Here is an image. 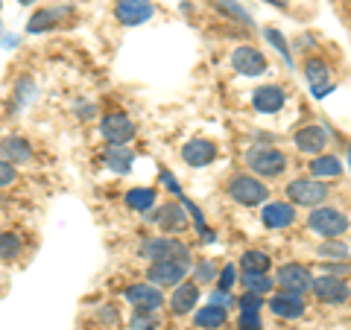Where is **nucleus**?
<instances>
[{
	"mask_svg": "<svg viewBox=\"0 0 351 330\" xmlns=\"http://www.w3.org/2000/svg\"><path fill=\"white\" fill-rule=\"evenodd\" d=\"M246 167L261 179H278L287 170V155L276 147H255L246 152Z\"/></svg>",
	"mask_w": 351,
	"mask_h": 330,
	"instance_id": "f257e3e1",
	"label": "nucleus"
},
{
	"mask_svg": "<svg viewBox=\"0 0 351 330\" xmlns=\"http://www.w3.org/2000/svg\"><path fill=\"white\" fill-rule=\"evenodd\" d=\"M307 225H311V231H316L322 240H328V237L346 234L348 225H351V219H348V214L339 211V207L316 205L313 211H311V216H307Z\"/></svg>",
	"mask_w": 351,
	"mask_h": 330,
	"instance_id": "f03ea898",
	"label": "nucleus"
},
{
	"mask_svg": "<svg viewBox=\"0 0 351 330\" xmlns=\"http://www.w3.org/2000/svg\"><path fill=\"white\" fill-rule=\"evenodd\" d=\"M228 196L243 207H255L261 202H267L269 187L261 179H255V175H234V179L228 181Z\"/></svg>",
	"mask_w": 351,
	"mask_h": 330,
	"instance_id": "7ed1b4c3",
	"label": "nucleus"
},
{
	"mask_svg": "<svg viewBox=\"0 0 351 330\" xmlns=\"http://www.w3.org/2000/svg\"><path fill=\"white\" fill-rule=\"evenodd\" d=\"M328 184H322L319 179H293L287 184V199L293 205H302V207H316V205H322L328 199Z\"/></svg>",
	"mask_w": 351,
	"mask_h": 330,
	"instance_id": "20e7f679",
	"label": "nucleus"
},
{
	"mask_svg": "<svg viewBox=\"0 0 351 330\" xmlns=\"http://www.w3.org/2000/svg\"><path fill=\"white\" fill-rule=\"evenodd\" d=\"M100 135L108 147H129V140L135 138V123L123 112H112L100 120Z\"/></svg>",
	"mask_w": 351,
	"mask_h": 330,
	"instance_id": "39448f33",
	"label": "nucleus"
},
{
	"mask_svg": "<svg viewBox=\"0 0 351 330\" xmlns=\"http://www.w3.org/2000/svg\"><path fill=\"white\" fill-rule=\"evenodd\" d=\"M123 299L129 301V307L135 313H158L164 304L161 287H156V283H132L123 292Z\"/></svg>",
	"mask_w": 351,
	"mask_h": 330,
	"instance_id": "423d86ee",
	"label": "nucleus"
},
{
	"mask_svg": "<svg viewBox=\"0 0 351 330\" xmlns=\"http://www.w3.org/2000/svg\"><path fill=\"white\" fill-rule=\"evenodd\" d=\"M188 269H191V263H182L173 257L156 260V263H149V269H147V281L156 283V287H176V283L184 281Z\"/></svg>",
	"mask_w": 351,
	"mask_h": 330,
	"instance_id": "0eeeda50",
	"label": "nucleus"
},
{
	"mask_svg": "<svg viewBox=\"0 0 351 330\" xmlns=\"http://www.w3.org/2000/svg\"><path fill=\"white\" fill-rule=\"evenodd\" d=\"M311 292L319 299L322 304H346L351 299V287L346 278H334V275H322V278H313Z\"/></svg>",
	"mask_w": 351,
	"mask_h": 330,
	"instance_id": "6e6552de",
	"label": "nucleus"
},
{
	"mask_svg": "<svg viewBox=\"0 0 351 330\" xmlns=\"http://www.w3.org/2000/svg\"><path fill=\"white\" fill-rule=\"evenodd\" d=\"M156 15V3L152 0H117L114 3V18L123 27H141Z\"/></svg>",
	"mask_w": 351,
	"mask_h": 330,
	"instance_id": "1a4fd4ad",
	"label": "nucleus"
},
{
	"mask_svg": "<svg viewBox=\"0 0 351 330\" xmlns=\"http://www.w3.org/2000/svg\"><path fill=\"white\" fill-rule=\"evenodd\" d=\"M71 12H73V6H68V3H62V6H41V9H36V12L29 15L27 32H29V36H41V32H50L53 27H59Z\"/></svg>",
	"mask_w": 351,
	"mask_h": 330,
	"instance_id": "9d476101",
	"label": "nucleus"
},
{
	"mask_svg": "<svg viewBox=\"0 0 351 330\" xmlns=\"http://www.w3.org/2000/svg\"><path fill=\"white\" fill-rule=\"evenodd\" d=\"M276 283L284 292L304 295L307 290H311V283H313V275L307 272L304 266H299V263H284V266L276 272Z\"/></svg>",
	"mask_w": 351,
	"mask_h": 330,
	"instance_id": "9b49d317",
	"label": "nucleus"
},
{
	"mask_svg": "<svg viewBox=\"0 0 351 330\" xmlns=\"http://www.w3.org/2000/svg\"><path fill=\"white\" fill-rule=\"evenodd\" d=\"M32 144L27 138L21 135H6L3 140H0V158H6L12 167H27V164L32 161Z\"/></svg>",
	"mask_w": 351,
	"mask_h": 330,
	"instance_id": "f8f14e48",
	"label": "nucleus"
},
{
	"mask_svg": "<svg viewBox=\"0 0 351 330\" xmlns=\"http://www.w3.org/2000/svg\"><path fill=\"white\" fill-rule=\"evenodd\" d=\"M182 158L188 167H208V164H214V158H217V147H214V140L193 138L182 147Z\"/></svg>",
	"mask_w": 351,
	"mask_h": 330,
	"instance_id": "ddd939ff",
	"label": "nucleus"
},
{
	"mask_svg": "<svg viewBox=\"0 0 351 330\" xmlns=\"http://www.w3.org/2000/svg\"><path fill=\"white\" fill-rule=\"evenodd\" d=\"M176 246H179L176 237H147V240H141V246H138V257H144L149 263L167 260L176 255Z\"/></svg>",
	"mask_w": 351,
	"mask_h": 330,
	"instance_id": "4468645a",
	"label": "nucleus"
},
{
	"mask_svg": "<svg viewBox=\"0 0 351 330\" xmlns=\"http://www.w3.org/2000/svg\"><path fill=\"white\" fill-rule=\"evenodd\" d=\"M232 64L240 76H261L267 71V59H263V53H258L255 47H237L232 53Z\"/></svg>",
	"mask_w": 351,
	"mask_h": 330,
	"instance_id": "2eb2a0df",
	"label": "nucleus"
},
{
	"mask_svg": "<svg viewBox=\"0 0 351 330\" xmlns=\"http://www.w3.org/2000/svg\"><path fill=\"white\" fill-rule=\"evenodd\" d=\"M147 219L149 223H156L161 231H182L184 225H188V211H184L182 205H164V207H158L156 214H147Z\"/></svg>",
	"mask_w": 351,
	"mask_h": 330,
	"instance_id": "dca6fc26",
	"label": "nucleus"
},
{
	"mask_svg": "<svg viewBox=\"0 0 351 330\" xmlns=\"http://www.w3.org/2000/svg\"><path fill=\"white\" fill-rule=\"evenodd\" d=\"M293 140H295V149L299 152H307V155H319V152L328 147V131L322 129V126H304V129H299L293 135Z\"/></svg>",
	"mask_w": 351,
	"mask_h": 330,
	"instance_id": "f3484780",
	"label": "nucleus"
},
{
	"mask_svg": "<svg viewBox=\"0 0 351 330\" xmlns=\"http://www.w3.org/2000/svg\"><path fill=\"white\" fill-rule=\"evenodd\" d=\"M252 103H255L261 114H276L284 108V103H287V94H284V88H278V85H263L252 94Z\"/></svg>",
	"mask_w": 351,
	"mask_h": 330,
	"instance_id": "a211bd4d",
	"label": "nucleus"
},
{
	"mask_svg": "<svg viewBox=\"0 0 351 330\" xmlns=\"http://www.w3.org/2000/svg\"><path fill=\"white\" fill-rule=\"evenodd\" d=\"M196 304H199V287H196V283H188V281L176 283L173 295H170V310L176 316H184V313H191Z\"/></svg>",
	"mask_w": 351,
	"mask_h": 330,
	"instance_id": "6ab92c4d",
	"label": "nucleus"
},
{
	"mask_svg": "<svg viewBox=\"0 0 351 330\" xmlns=\"http://www.w3.org/2000/svg\"><path fill=\"white\" fill-rule=\"evenodd\" d=\"M269 310L276 313L278 318H302L304 316V301H302V295L281 290L278 295H272L269 299Z\"/></svg>",
	"mask_w": 351,
	"mask_h": 330,
	"instance_id": "aec40b11",
	"label": "nucleus"
},
{
	"mask_svg": "<svg viewBox=\"0 0 351 330\" xmlns=\"http://www.w3.org/2000/svg\"><path fill=\"white\" fill-rule=\"evenodd\" d=\"M261 223L267 228H287L295 223V211L287 202H269V205H263V211H261Z\"/></svg>",
	"mask_w": 351,
	"mask_h": 330,
	"instance_id": "412c9836",
	"label": "nucleus"
},
{
	"mask_svg": "<svg viewBox=\"0 0 351 330\" xmlns=\"http://www.w3.org/2000/svg\"><path fill=\"white\" fill-rule=\"evenodd\" d=\"M132 164H135V152L129 147H108L106 149V167L117 173V175H126L132 170Z\"/></svg>",
	"mask_w": 351,
	"mask_h": 330,
	"instance_id": "4be33fe9",
	"label": "nucleus"
},
{
	"mask_svg": "<svg viewBox=\"0 0 351 330\" xmlns=\"http://www.w3.org/2000/svg\"><path fill=\"white\" fill-rule=\"evenodd\" d=\"M307 170H311L313 179H334V175L343 173V164L334 155H313V161L307 164Z\"/></svg>",
	"mask_w": 351,
	"mask_h": 330,
	"instance_id": "5701e85b",
	"label": "nucleus"
},
{
	"mask_svg": "<svg viewBox=\"0 0 351 330\" xmlns=\"http://www.w3.org/2000/svg\"><path fill=\"white\" fill-rule=\"evenodd\" d=\"M21 251H24V240L15 231H3L0 228V263H12L21 257Z\"/></svg>",
	"mask_w": 351,
	"mask_h": 330,
	"instance_id": "b1692460",
	"label": "nucleus"
},
{
	"mask_svg": "<svg viewBox=\"0 0 351 330\" xmlns=\"http://www.w3.org/2000/svg\"><path fill=\"white\" fill-rule=\"evenodd\" d=\"M126 205H129V211H141V214L152 211V205H156V187H132L126 193Z\"/></svg>",
	"mask_w": 351,
	"mask_h": 330,
	"instance_id": "393cba45",
	"label": "nucleus"
},
{
	"mask_svg": "<svg viewBox=\"0 0 351 330\" xmlns=\"http://www.w3.org/2000/svg\"><path fill=\"white\" fill-rule=\"evenodd\" d=\"M193 322H196V327H202V330H217V327H223V325H226V307L208 304V307H202V310H196Z\"/></svg>",
	"mask_w": 351,
	"mask_h": 330,
	"instance_id": "a878e982",
	"label": "nucleus"
},
{
	"mask_svg": "<svg viewBox=\"0 0 351 330\" xmlns=\"http://www.w3.org/2000/svg\"><path fill=\"white\" fill-rule=\"evenodd\" d=\"M304 71H307V79H311L316 97H325V91H331V85H328V68H325V62L311 59V62L304 64Z\"/></svg>",
	"mask_w": 351,
	"mask_h": 330,
	"instance_id": "bb28decb",
	"label": "nucleus"
},
{
	"mask_svg": "<svg viewBox=\"0 0 351 330\" xmlns=\"http://www.w3.org/2000/svg\"><path fill=\"white\" fill-rule=\"evenodd\" d=\"M243 287H246V292L267 295L276 287V278H269L267 272H243Z\"/></svg>",
	"mask_w": 351,
	"mask_h": 330,
	"instance_id": "cd10ccee",
	"label": "nucleus"
},
{
	"mask_svg": "<svg viewBox=\"0 0 351 330\" xmlns=\"http://www.w3.org/2000/svg\"><path fill=\"white\" fill-rule=\"evenodd\" d=\"M316 255L325 257V260H348V257H351V249H348L339 237H328L325 243L316 249Z\"/></svg>",
	"mask_w": 351,
	"mask_h": 330,
	"instance_id": "c85d7f7f",
	"label": "nucleus"
},
{
	"mask_svg": "<svg viewBox=\"0 0 351 330\" xmlns=\"http://www.w3.org/2000/svg\"><path fill=\"white\" fill-rule=\"evenodd\" d=\"M240 266H243V272H269L272 260H269L267 251L249 249V251H243V257H240Z\"/></svg>",
	"mask_w": 351,
	"mask_h": 330,
	"instance_id": "c756f323",
	"label": "nucleus"
},
{
	"mask_svg": "<svg viewBox=\"0 0 351 330\" xmlns=\"http://www.w3.org/2000/svg\"><path fill=\"white\" fill-rule=\"evenodd\" d=\"M211 3H214L217 12H223L228 18H237V21H243V24H252V15L237 3V0H211Z\"/></svg>",
	"mask_w": 351,
	"mask_h": 330,
	"instance_id": "7c9ffc66",
	"label": "nucleus"
},
{
	"mask_svg": "<svg viewBox=\"0 0 351 330\" xmlns=\"http://www.w3.org/2000/svg\"><path fill=\"white\" fill-rule=\"evenodd\" d=\"M36 91H38V88H36V82H32V79H27V76H24V79H18L15 82V100H18V105L29 103L32 97H36Z\"/></svg>",
	"mask_w": 351,
	"mask_h": 330,
	"instance_id": "2f4dec72",
	"label": "nucleus"
},
{
	"mask_svg": "<svg viewBox=\"0 0 351 330\" xmlns=\"http://www.w3.org/2000/svg\"><path fill=\"white\" fill-rule=\"evenodd\" d=\"M129 327H132V330H156V327H158L156 313H135V310H132Z\"/></svg>",
	"mask_w": 351,
	"mask_h": 330,
	"instance_id": "473e14b6",
	"label": "nucleus"
},
{
	"mask_svg": "<svg viewBox=\"0 0 351 330\" xmlns=\"http://www.w3.org/2000/svg\"><path fill=\"white\" fill-rule=\"evenodd\" d=\"M18 181V167H12L6 158H0V190L3 187H12Z\"/></svg>",
	"mask_w": 351,
	"mask_h": 330,
	"instance_id": "72a5a7b5",
	"label": "nucleus"
},
{
	"mask_svg": "<svg viewBox=\"0 0 351 330\" xmlns=\"http://www.w3.org/2000/svg\"><path fill=\"white\" fill-rule=\"evenodd\" d=\"M193 278H196V281H199V283H208V281H217V266H214V263H211V260H202V263H199V266H196V269H193Z\"/></svg>",
	"mask_w": 351,
	"mask_h": 330,
	"instance_id": "f704fd0d",
	"label": "nucleus"
},
{
	"mask_svg": "<svg viewBox=\"0 0 351 330\" xmlns=\"http://www.w3.org/2000/svg\"><path fill=\"white\" fill-rule=\"evenodd\" d=\"M240 330H261V310L240 313Z\"/></svg>",
	"mask_w": 351,
	"mask_h": 330,
	"instance_id": "c9c22d12",
	"label": "nucleus"
},
{
	"mask_svg": "<svg viewBox=\"0 0 351 330\" xmlns=\"http://www.w3.org/2000/svg\"><path fill=\"white\" fill-rule=\"evenodd\" d=\"M267 38H269L272 44H276V50L281 53L284 59H287V62H293V59H290V50H287V41H284V36H281L278 29H267Z\"/></svg>",
	"mask_w": 351,
	"mask_h": 330,
	"instance_id": "e433bc0d",
	"label": "nucleus"
},
{
	"mask_svg": "<svg viewBox=\"0 0 351 330\" xmlns=\"http://www.w3.org/2000/svg\"><path fill=\"white\" fill-rule=\"evenodd\" d=\"M237 304H240V310H261L263 307L261 295H255V292H243V299H240Z\"/></svg>",
	"mask_w": 351,
	"mask_h": 330,
	"instance_id": "4c0bfd02",
	"label": "nucleus"
},
{
	"mask_svg": "<svg viewBox=\"0 0 351 330\" xmlns=\"http://www.w3.org/2000/svg\"><path fill=\"white\" fill-rule=\"evenodd\" d=\"M234 278H237V275H234V266H226L223 272L217 275V283H219V290H232Z\"/></svg>",
	"mask_w": 351,
	"mask_h": 330,
	"instance_id": "58836bf2",
	"label": "nucleus"
},
{
	"mask_svg": "<svg viewBox=\"0 0 351 330\" xmlns=\"http://www.w3.org/2000/svg\"><path fill=\"white\" fill-rule=\"evenodd\" d=\"M97 316L103 318V322H108V325H117V318H120V313L114 310L112 304H106V307H100V310H97Z\"/></svg>",
	"mask_w": 351,
	"mask_h": 330,
	"instance_id": "ea45409f",
	"label": "nucleus"
},
{
	"mask_svg": "<svg viewBox=\"0 0 351 330\" xmlns=\"http://www.w3.org/2000/svg\"><path fill=\"white\" fill-rule=\"evenodd\" d=\"M211 304H217V307H228V304H234V299H232V292H228V290H217V292L211 295Z\"/></svg>",
	"mask_w": 351,
	"mask_h": 330,
	"instance_id": "a19ab883",
	"label": "nucleus"
},
{
	"mask_svg": "<svg viewBox=\"0 0 351 330\" xmlns=\"http://www.w3.org/2000/svg\"><path fill=\"white\" fill-rule=\"evenodd\" d=\"M348 272H351L348 263H331V266H328V275H334V278H343Z\"/></svg>",
	"mask_w": 351,
	"mask_h": 330,
	"instance_id": "79ce46f5",
	"label": "nucleus"
},
{
	"mask_svg": "<svg viewBox=\"0 0 351 330\" xmlns=\"http://www.w3.org/2000/svg\"><path fill=\"white\" fill-rule=\"evenodd\" d=\"M161 181H164V184H167V190H173V193H179V181H176V179H173V175H170V173H161Z\"/></svg>",
	"mask_w": 351,
	"mask_h": 330,
	"instance_id": "37998d69",
	"label": "nucleus"
},
{
	"mask_svg": "<svg viewBox=\"0 0 351 330\" xmlns=\"http://www.w3.org/2000/svg\"><path fill=\"white\" fill-rule=\"evenodd\" d=\"M267 3H272V6H278V9H287V3H290V0H267Z\"/></svg>",
	"mask_w": 351,
	"mask_h": 330,
	"instance_id": "c03bdc74",
	"label": "nucleus"
},
{
	"mask_svg": "<svg viewBox=\"0 0 351 330\" xmlns=\"http://www.w3.org/2000/svg\"><path fill=\"white\" fill-rule=\"evenodd\" d=\"M18 3H21V6H32V3H36V0H18Z\"/></svg>",
	"mask_w": 351,
	"mask_h": 330,
	"instance_id": "a18cd8bd",
	"label": "nucleus"
},
{
	"mask_svg": "<svg viewBox=\"0 0 351 330\" xmlns=\"http://www.w3.org/2000/svg\"><path fill=\"white\" fill-rule=\"evenodd\" d=\"M0 36H3V24H0Z\"/></svg>",
	"mask_w": 351,
	"mask_h": 330,
	"instance_id": "49530a36",
	"label": "nucleus"
},
{
	"mask_svg": "<svg viewBox=\"0 0 351 330\" xmlns=\"http://www.w3.org/2000/svg\"><path fill=\"white\" fill-rule=\"evenodd\" d=\"M348 161H351V149H348Z\"/></svg>",
	"mask_w": 351,
	"mask_h": 330,
	"instance_id": "de8ad7c7",
	"label": "nucleus"
}]
</instances>
